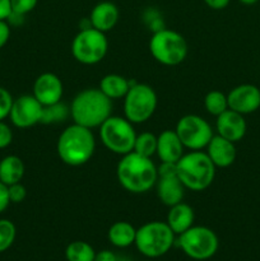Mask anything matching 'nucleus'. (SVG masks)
Returning <instances> with one entry per match:
<instances>
[{"label":"nucleus","mask_w":260,"mask_h":261,"mask_svg":"<svg viewBox=\"0 0 260 261\" xmlns=\"http://www.w3.org/2000/svg\"><path fill=\"white\" fill-rule=\"evenodd\" d=\"M116 177L121 188L129 193L144 194L155 186L157 166L152 158L130 152L121 155L116 167Z\"/></svg>","instance_id":"f257e3e1"},{"label":"nucleus","mask_w":260,"mask_h":261,"mask_svg":"<svg viewBox=\"0 0 260 261\" xmlns=\"http://www.w3.org/2000/svg\"><path fill=\"white\" fill-rule=\"evenodd\" d=\"M58 155L65 165L79 167L91 161L96 150V139L92 129L71 124L60 133L56 143Z\"/></svg>","instance_id":"f03ea898"},{"label":"nucleus","mask_w":260,"mask_h":261,"mask_svg":"<svg viewBox=\"0 0 260 261\" xmlns=\"http://www.w3.org/2000/svg\"><path fill=\"white\" fill-rule=\"evenodd\" d=\"M74 124L88 129L99 127L112 114V101L99 88H86L75 94L70 103Z\"/></svg>","instance_id":"7ed1b4c3"},{"label":"nucleus","mask_w":260,"mask_h":261,"mask_svg":"<svg viewBox=\"0 0 260 261\" xmlns=\"http://www.w3.org/2000/svg\"><path fill=\"white\" fill-rule=\"evenodd\" d=\"M217 167L203 150L184 153L177 161V177L191 191H204L213 184Z\"/></svg>","instance_id":"20e7f679"},{"label":"nucleus","mask_w":260,"mask_h":261,"mask_svg":"<svg viewBox=\"0 0 260 261\" xmlns=\"http://www.w3.org/2000/svg\"><path fill=\"white\" fill-rule=\"evenodd\" d=\"M175 236L166 222L152 221L137 229L134 245L143 256L155 259L170 251L175 244Z\"/></svg>","instance_id":"39448f33"},{"label":"nucleus","mask_w":260,"mask_h":261,"mask_svg":"<svg viewBox=\"0 0 260 261\" xmlns=\"http://www.w3.org/2000/svg\"><path fill=\"white\" fill-rule=\"evenodd\" d=\"M188 42L181 33L170 28L153 32L149 40V51L157 63L165 66H176L188 56Z\"/></svg>","instance_id":"423d86ee"},{"label":"nucleus","mask_w":260,"mask_h":261,"mask_svg":"<svg viewBox=\"0 0 260 261\" xmlns=\"http://www.w3.org/2000/svg\"><path fill=\"white\" fill-rule=\"evenodd\" d=\"M158 97L154 89L145 83H134L124 97V116L132 124H144L154 115Z\"/></svg>","instance_id":"0eeeda50"},{"label":"nucleus","mask_w":260,"mask_h":261,"mask_svg":"<svg viewBox=\"0 0 260 261\" xmlns=\"http://www.w3.org/2000/svg\"><path fill=\"white\" fill-rule=\"evenodd\" d=\"M137 132L134 124L125 116H110L99 126V139L102 144L117 155H125L134 149Z\"/></svg>","instance_id":"6e6552de"},{"label":"nucleus","mask_w":260,"mask_h":261,"mask_svg":"<svg viewBox=\"0 0 260 261\" xmlns=\"http://www.w3.org/2000/svg\"><path fill=\"white\" fill-rule=\"evenodd\" d=\"M109 51L106 33L93 27L83 28L71 41V55L83 65H96L101 63Z\"/></svg>","instance_id":"1a4fd4ad"},{"label":"nucleus","mask_w":260,"mask_h":261,"mask_svg":"<svg viewBox=\"0 0 260 261\" xmlns=\"http://www.w3.org/2000/svg\"><path fill=\"white\" fill-rule=\"evenodd\" d=\"M178 246L193 260H208L216 255L219 241L216 232L205 226H193L178 234Z\"/></svg>","instance_id":"9d476101"},{"label":"nucleus","mask_w":260,"mask_h":261,"mask_svg":"<svg viewBox=\"0 0 260 261\" xmlns=\"http://www.w3.org/2000/svg\"><path fill=\"white\" fill-rule=\"evenodd\" d=\"M175 132L181 143L189 150L205 149L214 137L212 125L199 115H185L176 122Z\"/></svg>","instance_id":"9b49d317"},{"label":"nucleus","mask_w":260,"mask_h":261,"mask_svg":"<svg viewBox=\"0 0 260 261\" xmlns=\"http://www.w3.org/2000/svg\"><path fill=\"white\" fill-rule=\"evenodd\" d=\"M42 110L43 106L33 94H22L13 101L9 120L18 129H28L40 124Z\"/></svg>","instance_id":"f8f14e48"},{"label":"nucleus","mask_w":260,"mask_h":261,"mask_svg":"<svg viewBox=\"0 0 260 261\" xmlns=\"http://www.w3.org/2000/svg\"><path fill=\"white\" fill-rule=\"evenodd\" d=\"M228 109L249 115L260 109V89L254 84H240L227 94Z\"/></svg>","instance_id":"ddd939ff"},{"label":"nucleus","mask_w":260,"mask_h":261,"mask_svg":"<svg viewBox=\"0 0 260 261\" xmlns=\"http://www.w3.org/2000/svg\"><path fill=\"white\" fill-rule=\"evenodd\" d=\"M32 94L42 106L58 103L64 94L63 82L54 73L40 74L33 82Z\"/></svg>","instance_id":"4468645a"},{"label":"nucleus","mask_w":260,"mask_h":261,"mask_svg":"<svg viewBox=\"0 0 260 261\" xmlns=\"http://www.w3.org/2000/svg\"><path fill=\"white\" fill-rule=\"evenodd\" d=\"M216 130L217 134L224 139L237 143L246 135V120L244 119V115L228 109L216 117Z\"/></svg>","instance_id":"2eb2a0df"},{"label":"nucleus","mask_w":260,"mask_h":261,"mask_svg":"<svg viewBox=\"0 0 260 261\" xmlns=\"http://www.w3.org/2000/svg\"><path fill=\"white\" fill-rule=\"evenodd\" d=\"M205 149V153L217 168H227L236 161L237 152L235 143L218 134L212 138Z\"/></svg>","instance_id":"dca6fc26"},{"label":"nucleus","mask_w":260,"mask_h":261,"mask_svg":"<svg viewBox=\"0 0 260 261\" xmlns=\"http://www.w3.org/2000/svg\"><path fill=\"white\" fill-rule=\"evenodd\" d=\"M120 19V10L112 2H99L92 8L89 14L91 25L101 32L107 33L115 28Z\"/></svg>","instance_id":"f3484780"},{"label":"nucleus","mask_w":260,"mask_h":261,"mask_svg":"<svg viewBox=\"0 0 260 261\" xmlns=\"http://www.w3.org/2000/svg\"><path fill=\"white\" fill-rule=\"evenodd\" d=\"M185 153V147L181 143L175 130H163L157 137V157L161 162H177Z\"/></svg>","instance_id":"a211bd4d"},{"label":"nucleus","mask_w":260,"mask_h":261,"mask_svg":"<svg viewBox=\"0 0 260 261\" xmlns=\"http://www.w3.org/2000/svg\"><path fill=\"white\" fill-rule=\"evenodd\" d=\"M185 186L177 176L158 178L155 182V193L161 203L166 206H172L181 203L185 196Z\"/></svg>","instance_id":"6ab92c4d"},{"label":"nucleus","mask_w":260,"mask_h":261,"mask_svg":"<svg viewBox=\"0 0 260 261\" xmlns=\"http://www.w3.org/2000/svg\"><path fill=\"white\" fill-rule=\"evenodd\" d=\"M194 221H195L194 209L184 201L170 206L167 218H166V223L170 226V228L172 229L176 236L184 233L190 227H193Z\"/></svg>","instance_id":"aec40b11"},{"label":"nucleus","mask_w":260,"mask_h":261,"mask_svg":"<svg viewBox=\"0 0 260 261\" xmlns=\"http://www.w3.org/2000/svg\"><path fill=\"white\" fill-rule=\"evenodd\" d=\"M135 236H137V229L126 221L115 222L107 232L110 244L119 249H125L134 245Z\"/></svg>","instance_id":"412c9836"},{"label":"nucleus","mask_w":260,"mask_h":261,"mask_svg":"<svg viewBox=\"0 0 260 261\" xmlns=\"http://www.w3.org/2000/svg\"><path fill=\"white\" fill-rule=\"evenodd\" d=\"M132 82L120 74H106L99 82V87L102 93L109 97L111 101L114 99L124 98L125 94L129 91Z\"/></svg>","instance_id":"4be33fe9"},{"label":"nucleus","mask_w":260,"mask_h":261,"mask_svg":"<svg viewBox=\"0 0 260 261\" xmlns=\"http://www.w3.org/2000/svg\"><path fill=\"white\" fill-rule=\"evenodd\" d=\"M24 163L18 155H7L0 161V181L7 186L20 182L24 176Z\"/></svg>","instance_id":"5701e85b"},{"label":"nucleus","mask_w":260,"mask_h":261,"mask_svg":"<svg viewBox=\"0 0 260 261\" xmlns=\"http://www.w3.org/2000/svg\"><path fill=\"white\" fill-rule=\"evenodd\" d=\"M69 117H70V107L60 101L58 103L43 106L40 124H61V122L66 121Z\"/></svg>","instance_id":"b1692460"},{"label":"nucleus","mask_w":260,"mask_h":261,"mask_svg":"<svg viewBox=\"0 0 260 261\" xmlns=\"http://www.w3.org/2000/svg\"><path fill=\"white\" fill-rule=\"evenodd\" d=\"M96 251L89 244L84 241H73L66 246V261H94Z\"/></svg>","instance_id":"393cba45"},{"label":"nucleus","mask_w":260,"mask_h":261,"mask_svg":"<svg viewBox=\"0 0 260 261\" xmlns=\"http://www.w3.org/2000/svg\"><path fill=\"white\" fill-rule=\"evenodd\" d=\"M204 109L212 116H219L226 110H228L227 94H224L221 91H217V89L208 92L204 97Z\"/></svg>","instance_id":"a878e982"},{"label":"nucleus","mask_w":260,"mask_h":261,"mask_svg":"<svg viewBox=\"0 0 260 261\" xmlns=\"http://www.w3.org/2000/svg\"><path fill=\"white\" fill-rule=\"evenodd\" d=\"M133 152L144 155V157L152 158L157 152V137L149 132L137 134Z\"/></svg>","instance_id":"bb28decb"},{"label":"nucleus","mask_w":260,"mask_h":261,"mask_svg":"<svg viewBox=\"0 0 260 261\" xmlns=\"http://www.w3.org/2000/svg\"><path fill=\"white\" fill-rule=\"evenodd\" d=\"M17 228L9 219H0V252L7 251L14 244Z\"/></svg>","instance_id":"cd10ccee"},{"label":"nucleus","mask_w":260,"mask_h":261,"mask_svg":"<svg viewBox=\"0 0 260 261\" xmlns=\"http://www.w3.org/2000/svg\"><path fill=\"white\" fill-rule=\"evenodd\" d=\"M13 101H14V98L10 94V92L4 87H0V121L9 117Z\"/></svg>","instance_id":"c85d7f7f"},{"label":"nucleus","mask_w":260,"mask_h":261,"mask_svg":"<svg viewBox=\"0 0 260 261\" xmlns=\"http://www.w3.org/2000/svg\"><path fill=\"white\" fill-rule=\"evenodd\" d=\"M10 4H12L13 12L27 15L37 7L38 0H10Z\"/></svg>","instance_id":"c756f323"},{"label":"nucleus","mask_w":260,"mask_h":261,"mask_svg":"<svg viewBox=\"0 0 260 261\" xmlns=\"http://www.w3.org/2000/svg\"><path fill=\"white\" fill-rule=\"evenodd\" d=\"M8 193H9L10 203L19 204L22 203L25 199V196H27V189H25L24 185H22L20 182H17L8 186Z\"/></svg>","instance_id":"7c9ffc66"},{"label":"nucleus","mask_w":260,"mask_h":261,"mask_svg":"<svg viewBox=\"0 0 260 261\" xmlns=\"http://www.w3.org/2000/svg\"><path fill=\"white\" fill-rule=\"evenodd\" d=\"M13 142V132L12 127L4 122V120L0 121V149H5L9 147Z\"/></svg>","instance_id":"2f4dec72"},{"label":"nucleus","mask_w":260,"mask_h":261,"mask_svg":"<svg viewBox=\"0 0 260 261\" xmlns=\"http://www.w3.org/2000/svg\"><path fill=\"white\" fill-rule=\"evenodd\" d=\"M157 175L158 178L177 176V162H161L157 166Z\"/></svg>","instance_id":"473e14b6"},{"label":"nucleus","mask_w":260,"mask_h":261,"mask_svg":"<svg viewBox=\"0 0 260 261\" xmlns=\"http://www.w3.org/2000/svg\"><path fill=\"white\" fill-rule=\"evenodd\" d=\"M10 204L12 203H10L9 193H8V186L0 181V214L7 211Z\"/></svg>","instance_id":"72a5a7b5"},{"label":"nucleus","mask_w":260,"mask_h":261,"mask_svg":"<svg viewBox=\"0 0 260 261\" xmlns=\"http://www.w3.org/2000/svg\"><path fill=\"white\" fill-rule=\"evenodd\" d=\"M10 25L7 20H0V50L8 43L10 38Z\"/></svg>","instance_id":"f704fd0d"},{"label":"nucleus","mask_w":260,"mask_h":261,"mask_svg":"<svg viewBox=\"0 0 260 261\" xmlns=\"http://www.w3.org/2000/svg\"><path fill=\"white\" fill-rule=\"evenodd\" d=\"M94 261H119V256L111 250H102V251L96 252Z\"/></svg>","instance_id":"c9c22d12"},{"label":"nucleus","mask_w":260,"mask_h":261,"mask_svg":"<svg viewBox=\"0 0 260 261\" xmlns=\"http://www.w3.org/2000/svg\"><path fill=\"white\" fill-rule=\"evenodd\" d=\"M231 0H204L205 5L213 10H223L229 5Z\"/></svg>","instance_id":"e433bc0d"},{"label":"nucleus","mask_w":260,"mask_h":261,"mask_svg":"<svg viewBox=\"0 0 260 261\" xmlns=\"http://www.w3.org/2000/svg\"><path fill=\"white\" fill-rule=\"evenodd\" d=\"M24 18H25V15L19 14V13L12 12L10 13L9 17H8L7 22L10 27H20V25L24 23Z\"/></svg>","instance_id":"4c0bfd02"},{"label":"nucleus","mask_w":260,"mask_h":261,"mask_svg":"<svg viewBox=\"0 0 260 261\" xmlns=\"http://www.w3.org/2000/svg\"><path fill=\"white\" fill-rule=\"evenodd\" d=\"M12 12L10 0H0V20H7Z\"/></svg>","instance_id":"58836bf2"},{"label":"nucleus","mask_w":260,"mask_h":261,"mask_svg":"<svg viewBox=\"0 0 260 261\" xmlns=\"http://www.w3.org/2000/svg\"><path fill=\"white\" fill-rule=\"evenodd\" d=\"M239 2L244 5H254V4H256L259 0H239Z\"/></svg>","instance_id":"ea45409f"},{"label":"nucleus","mask_w":260,"mask_h":261,"mask_svg":"<svg viewBox=\"0 0 260 261\" xmlns=\"http://www.w3.org/2000/svg\"><path fill=\"white\" fill-rule=\"evenodd\" d=\"M142 261H152V260H142Z\"/></svg>","instance_id":"a19ab883"}]
</instances>
